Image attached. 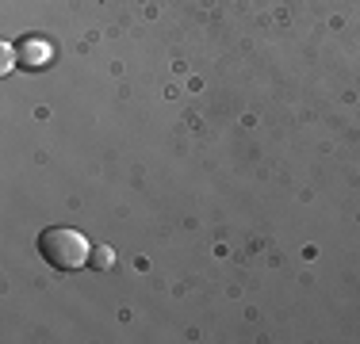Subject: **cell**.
I'll return each instance as SVG.
<instances>
[{"mask_svg":"<svg viewBox=\"0 0 360 344\" xmlns=\"http://www.w3.org/2000/svg\"><path fill=\"white\" fill-rule=\"evenodd\" d=\"M111 260H115V253H111L108 245H96V249H92V256H89V264H92V268H100V272L111 268Z\"/></svg>","mask_w":360,"mask_h":344,"instance_id":"cell-4","label":"cell"},{"mask_svg":"<svg viewBox=\"0 0 360 344\" xmlns=\"http://www.w3.org/2000/svg\"><path fill=\"white\" fill-rule=\"evenodd\" d=\"M15 50H20V65H27V69H42L50 62V42H42V39H23Z\"/></svg>","mask_w":360,"mask_h":344,"instance_id":"cell-2","label":"cell"},{"mask_svg":"<svg viewBox=\"0 0 360 344\" xmlns=\"http://www.w3.org/2000/svg\"><path fill=\"white\" fill-rule=\"evenodd\" d=\"M15 65H20V50H15L12 42H4V46H0V73H12Z\"/></svg>","mask_w":360,"mask_h":344,"instance_id":"cell-3","label":"cell"},{"mask_svg":"<svg viewBox=\"0 0 360 344\" xmlns=\"http://www.w3.org/2000/svg\"><path fill=\"white\" fill-rule=\"evenodd\" d=\"M39 253H42V260H46L50 268L77 272V268H84V264H89L92 245H89V237H84L81 230L50 226V230H42V237H39Z\"/></svg>","mask_w":360,"mask_h":344,"instance_id":"cell-1","label":"cell"}]
</instances>
